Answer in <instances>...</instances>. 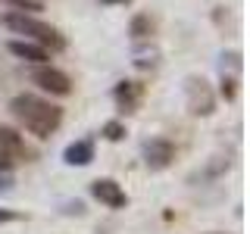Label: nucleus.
I'll return each mask as SVG.
<instances>
[{
    "instance_id": "f257e3e1",
    "label": "nucleus",
    "mask_w": 250,
    "mask_h": 234,
    "mask_svg": "<svg viewBox=\"0 0 250 234\" xmlns=\"http://www.w3.org/2000/svg\"><path fill=\"white\" fill-rule=\"evenodd\" d=\"M10 113L38 140H47L62 125V109L57 103H50V100L38 97V94H19V97H13Z\"/></svg>"
},
{
    "instance_id": "f03ea898",
    "label": "nucleus",
    "mask_w": 250,
    "mask_h": 234,
    "mask_svg": "<svg viewBox=\"0 0 250 234\" xmlns=\"http://www.w3.org/2000/svg\"><path fill=\"white\" fill-rule=\"evenodd\" d=\"M3 25L10 28V31H16V35H25V41L41 44L44 50H50V53L66 50V38H62L50 22L35 19L31 13H6L3 16Z\"/></svg>"
},
{
    "instance_id": "7ed1b4c3",
    "label": "nucleus",
    "mask_w": 250,
    "mask_h": 234,
    "mask_svg": "<svg viewBox=\"0 0 250 234\" xmlns=\"http://www.w3.org/2000/svg\"><path fill=\"white\" fill-rule=\"evenodd\" d=\"M185 103L188 113L197 116V119H207V116L216 113V91L213 84L203 75H188L185 78Z\"/></svg>"
},
{
    "instance_id": "20e7f679",
    "label": "nucleus",
    "mask_w": 250,
    "mask_h": 234,
    "mask_svg": "<svg viewBox=\"0 0 250 234\" xmlns=\"http://www.w3.org/2000/svg\"><path fill=\"white\" fill-rule=\"evenodd\" d=\"M31 81L41 91L53 94V97H69V94H72V78L62 72V69L50 66V62H47V66H38L35 72H31Z\"/></svg>"
},
{
    "instance_id": "39448f33",
    "label": "nucleus",
    "mask_w": 250,
    "mask_h": 234,
    "mask_svg": "<svg viewBox=\"0 0 250 234\" xmlns=\"http://www.w3.org/2000/svg\"><path fill=\"white\" fill-rule=\"evenodd\" d=\"M144 162H147V169H150V172L169 169L172 162H175V144L166 140V137L147 140V144H144Z\"/></svg>"
},
{
    "instance_id": "423d86ee",
    "label": "nucleus",
    "mask_w": 250,
    "mask_h": 234,
    "mask_svg": "<svg viewBox=\"0 0 250 234\" xmlns=\"http://www.w3.org/2000/svg\"><path fill=\"white\" fill-rule=\"evenodd\" d=\"M91 197L100 200L106 209H125L128 206V194H125L122 184L113 181V178H97V181H91Z\"/></svg>"
},
{
    "instance_id": "0eeeda50",
    "label": "nucleus",
    "mask_w": 250,
    "mask_h": 234,
    "mask_svg": "<svg viewBox=\"0 0 250 234\" xmlns=\"http://www.w3.org/2000/svg\"><path fill=\"white\" fill-rule=\"evenodd\" d=\"M0 150L10 156L16 166H19V162H31V159H35V150L25 144V137H22L19 131L6 128V125H0Z\"/></svg>"
},
{
    "instance_id": "6e6552de",
    "label": "nucleus",
    "mask_w": 250,
    "mask_h": 234,
    "mask_svg": "<svg viewBox=\"0 0 250 234\" xmlns=\"http://www.w3.org/2000/svg\"><path fill=\"white\" fill-rule=\"evenodd\" d=\"M113 100H116V106H119L122 113H135L141 106V100H144V84L125 78V81H119L113 88Z\"/></svg>"
},
{
    "instance_id": "1a4fd4ad",
    "label": "nucleus",
    "mask_w": 250,
    "mask_h": 234,
    "mask_svg": "<svg viewBox=\"0 0 250 234\" xmlns=\"http://www.w3.org/2000/svg\"><path fill=\"white\" fill-rule=\"evenodd\" d=\"M6 50H10L13 57L25 59V62H35V66H47V62H50V50H44V47L35 44V41H10Z\"/></svg>"
},
{
    "instance_id": "9d476101",
    "label": "nucleus",
    "mask_w": 250,
    "mask_h": 234,
    "mask_svg": "<svg viewBox=\"0 0 250 234\" xmlns=\"http://www.w3.org/2000/svg\"><path fill=\"white\" fill-rule=\"evenodd\" d=\"M62 159L69 162V166H91L94 162V140H75V144L66 147V153H62Z\"/></svg>"
},
{
    "instance_id": "9b49d317",
    "label": "nucleus",
    "mask_w": 250,
    "mask_h": 234,
    "mask_svg": "<svg viewBox=\"0 0 250 234\" xmlns=\"http://www.w3.org/2000/svg\"><path fill=\"white\" fill-rule=\"evenodd\" d=\"M150 31H153V22H150V16H135L131 19V28H128V35L135 38V41H144V38H150Z\"/></svg>"
},
{
    "instance_id": "f8f14e48",
    "label": "nucleus",
    "mask_w": 250,
    "mask_h": 234,
    "mask_svg": "<svg viewBox=\"0 0 250 234\" xmlns=\"http://www.w3.org/2000/svg\"><path fill=\"white\" fill-rule=\"evenodd\" d=\"M100 135H104L106 140H113V144H116V140H122V137H125V125H122L119 119H109V122L104 125V128H100Z\"/></svg>"
},
{
    "instance_id": "ddd939ff",
    "label": "nucleus",
    "mask_w": 250,
    "mask_h": 234,
    "mask_svg": "<svg viewBox=\"0 0 250 234\" xmlns=\"http://www.w3.org/2000/svg\"><path fill=\"white\" fill-rule=\"evenodd\" d=\"M219 84H222L219 94H222L225 100H234V97H238V78H234V75H225L222 72V81H219Z\"/></svg>"
},
{
    "instance_id": "4468645a",
    "label": "nucleus",
    "mask_w": 250,
    "mask_h": 234,
    "mask_svg": "<svg viewBox=\"0 0 250 234\" xmlns=\"http://www.w3.org/2000/svg\"><path fill=\"white\" fill-rule=\"evenodd\" d=\"M13 6H19V13H31V10H41V0H10Z\"/></svg>"
},
{
    "instance_id": "2eb2a0df",
    "label": "nucleus",
    "mask_w": 250,
    "mask_h": 234,
    "mask_svg": "<svg viewBox=\"0 0 250 234\" xmlns=\"http://www.w3.org/2000/svg\"><path fill=\"white\" fill-rule=\"evenodd\" d=\"M22 213H16V209H0V225H10V222H22Z\"/></svg>"
},
{
    "instance_id": "dca6fc26",
    "label": "nucleus",
    "mask_w": 250,
    "mask_h": 234,
    "mask_svg": "<svg viewBox=\"0 0 250 234\" xmlns=\"http://www.w3.org/2000/svg\"><path fill=\"white\" fill-rule=\"evenodd\" d=\"M13 169H16V162H13L3 150H0V172H13Z\"/></svg>"
},
{
    "instance_id": "f3484780",
    "label": "nucleus",
    "mask_w": 250,
    "mask_h": 234,
    "mask_svg": "<svg viewBox=\"0 0 250 234\" xmlns=\"http://www.w3.org/2000/svg\"><path fill=\"white\" fill-rule=\"evenodd\" d=\"M104 6H119V3H128V0H100Z\"/></svg>"
},
{
    "instance_id": "a211bd4d",
    "label": "nucleus",
    "mask_w": 250,
    "mask_h": 234,
    "mask_svg": "<svg viewBox=\"0 0 250 234\" xmlns=\"http://www.w3.org/2000/svg\"><path fill=\"white\" fill-rule=\"evenodd\" d=\"M207 234H222V231H207Z\"/></svg>"
}]
</instances>
